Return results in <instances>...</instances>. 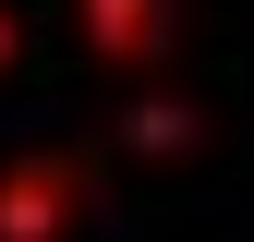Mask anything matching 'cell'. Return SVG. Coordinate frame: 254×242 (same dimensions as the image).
Returning a JSON list of instances; mask_svg holds the SVG:
<instances>
[{"label":"cell","instance_id":"obj_1","mask_svg":"<svg viewBox=\"0 0 254 242\" xmlns=\"http://www.w3.org/2000/svg\"><path fill=\"white\" fill-rule=\"evenodd\" d=\"M61 206H73V182H61V170H24L12 194H0V230H12V242H49L37 218H61Z\"/></svg>","mask_w":254,"mask_h":242},{"label":"cell","instance_id":"obj_2","mask_svg":"<svg viewBox=\"0 0 254 242\" xmlns=\"http://www.w3.org/2000/svg\"><path fill=\"white\" fill-rule=\"evenodd\" d=\"M97 24H109V60H133V49H157V0H97Z\"/></svg>","mask_w":254,"mask_h":242},{"label":"cell","instance_id":"obj_3","mask_svg":"<svg viewBox=\"0 0 254 242\" xmlns=\"http://www.w3.org/2000/svg\"><path fill=\"white\" fill-rule=\"evenodd\" d=\"M0 49H12V37H0Z\"/></svg>","mask_w":254,"mask_h":242}]
</instances>
